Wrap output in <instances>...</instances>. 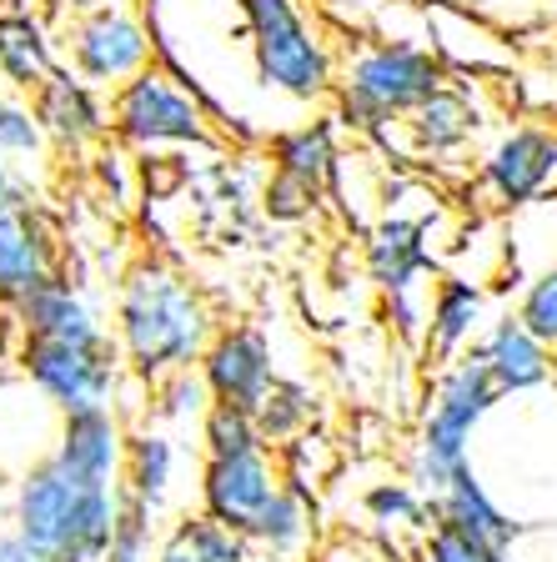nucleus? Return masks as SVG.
I'll list each match as a JSON object with an SVG mask.
<instances>
[{
	"instance_id": "412c9836",
	"label": "nucleus",
	"mask_w": 557,
	"mask_h": 562,
	"mask_svg": "<svg viewBox=\"0 0 557 562\" xmlns=\"http://www.w3.org/2000/svg\"><path fill=\"white\" fill-rule=\"evenodd\" d=\"M60 66L66 60L56 56L46 15L31 11V5L0 11V81L11 86L15 95H35Z\"/></svg>"
},
{
	"instance_id": "9d476101",
	"label": "nucleus",
	"mask_w": 557,
	"mask_h": 562,
	"mask_svg": "<svg viewBox=\"0 0 557 562\" xmlns=\"http://www.w3.org/2000/svg\"><path fill=\"white\" fill-rule=\"evenodd\" d=\"M281 487H287L281 452L252 447V452H236V457H207L197 492H201V513H207L211 522L252 538L261 513L281 497Z\"/></svg>"
},
{
	"instance_id": "4c0bfd02",
	"label": "nucleus",
	"mask_w": 557,
	"mask_h": 562,
	"mask_svg": "<svg viewBox=\"0 0 557 562\" xmlns=\"http://www.w3.org/2000/svg\"><path fill=\"white\" fill-rule=\"evenodd\" d=\"M0 562H56V558L35 538H25L21 527H5V532H0Z\"/></svg>"
},
{
	"instance_id": "7c9ffc66",
	"label": "nucleus",
	"mask_w": 557,
	"mask_h": 562,
	"mask_svg": "<svg viewBox=\"0 0 557 562\" xmlns=\"http://www.w3.org/2000/svg\"><path fill=\"white\" fill-rule=\"evenodd\" d=\"M156 507L136 503V497H126L121 503V522H116V542H111V552H105V562H156Z\"/></svg>"
},
{
	"instance_id": "79ce46f5",
	"label": "nucleus",
	"mask_w": 557,
	"mask_h": 562,
	"mask_svg": "<svg viewBox=\"0 0 557 562\" xmlns=\"http://www.w3.org/2000/svg\"><path fill=\"white\" fill-rule=\"evenodd\" d=\"M141 11H146V15H161V0H141Z\"/></svg>"
},
{
	"instance_id": "2f4dec72",
	"label": "nucleus",
	"mask_w": 557,
	"mask_h": 562,
	"mask_svg": "<svg viewBox=\"0 0 557 562\" xmlns=\"http://www.w3.org/2000/svg\"><path fill=\"white\" fill-rule=\"evenodd\" d=\"M41 151H46V131L35 121V105L21 101L15 91H0V156L25 161Z\"/></svg>"
},
{
	"instance_id": "bb28decb",
	"label": "nucleus",
	"mask_w": 557,
	"mask_h": 562,
	"mask_svg": "<svg viewBox=\"0 0 557 562\" xmlns=\"http://www.w3.org/2000/svg\"><path fill=\"white\" fill-rule=\"evenodd\" d=\"M216 407V397H211L207 376H201V367H186V372H171L161 376V382L152 386V417L156 422H171V427H191L201 417Z\"/></svg>"
},
{
	"instance_id": "2eb2a0df",
	"label": "nucleus",
	"mask_w": 557,
	"mask_h": 562,
	"mask_svg": "<svg viewBox=\"0 0 557 562\" xmlns=\"http://www.w3.org/2000/svg\"><path fill=\"white\" fill-rule=\"evenodd\" d=\"M361 267L382 296L432 292L427 277L437 271V251H432L427 222L402 216V211H382L361 236Z\"/></svg>"
},
{
	"instance_id": "9b49d317",
	"label": "nucleus",
	"mask_w": 557,
	"mask_h": 562,
	"mask_svg": "<svg viewBox=\"0 0 557 562\" xmlns=\"http://www.w3.org/2000/svg\"><path fill=\"white\" fill-rule=\"evenodd\" d=\"M482 126H488L482 101L472 95V86L453 76L437 95H427L412 116L387 126L382 136H397V161H457L467 146H477Z\"/></svg>"
},
{
	"instance_id": "c9c22d12",
	"label": "nucleus",
	"mask_w": 557,
	"mask_h": 562,
	"mask_svg": "<svg viewBox=\"0 0 557 562\" xmlns=\"http://www.w3.org/2000/svg\"><path fill=\"white\" fill-rule=\"evenodd\" d=\"M91 161H96V181H101L105 196H111V187H116V206H131V176H136V171H131L126 156H121L116 146L105 140V146L91 156Z\"/></svg>"
},
{
	"instance_id": "dca6fc26",
	"label": "nucleus",
	"mask_w": 557,
	"mask_h": 562,
	"mask_svg": "<svg viewBox=\"0 0 557 562\" xmlns=\"http://www.w3.org/2000/svg\"><path fill=\"white\" fill-rule=\"evenodd\" d=\"M15 316V331L31 341H70V347H101L116 341L111 322L101 316V306L81 292V281H70V271L51 277L46 286H35L25 302L5 306Z\"/></svg>"
},
{
	"instance_id": "e433bc0d",
	"label": "nucleus",
	"mask_w": 557,
	"mask_h": 562,
	"mask_svg": "<svg viewBox=\"0 0 557 562\" xmlns=\"http://www.w3.org/2000/svg\"><path fill=\"white\" fill-rule=\"evenodd\" d=\"M447 5H463V11H472V15H488L492 25L508 31L512 21L533 15V5H543V0H447Z\"/></svg>"
},
{
	"instance_id": "58836bf2",
	"label": "nucleus",
	"mask_w": 557,
	"mask_h": 562,
	"mask_svg": "<svg viewBox=\"0 0 557 562\" xmlns=\"http://www.w3.org/2000/svg\"><path fill=\"white\" fill-rule=\"evenodd\" d=\"M11 201H35V191H25V176L11 166V156H0V211Z\"/></svg>"
},
{
	"instance_id": "f8f14e48",
	"label": "nucleus",
	"mask_w": 557,
	"mask_h": 562,
	"mask_svg": "<svg viewBox=\"0 0 557 562\" xmlns=\"http://www.w3.org/2000/svg\"><path fill=\"white\" fill-rule=\"evenodd\" d=\"M201 376L221 407L256 412L277 386V347L256 322H221L211 347L201 351Z\"/></svg>"
},
{
	"instance_id": "423d86ee",
	"label": "nucleus",
	"mask_w": 557,
	"mask_h": 562,
	"mask_svg": "<svg viewBox=\"0 0 557 562\" xmlns=\"http://www.w3.org/2000/svg\"><path fill=\"white\" fill-rule=\"evenodd\" d=\"M211 111L191 86H181L166 66L141 70L136 81L111 91V140L141 156L156 151H211L221 146Z\"/></svg>"
},
{
	"instance_id": "a19ab883",
	"label": "nucleus",
	"mask_w": 557,
	"mask_h": 562,
	"mask_svg": "<svg viewBox=\"0 0 557 562\" xmlns=\"http://www.w3.org/2000/svg\"><path fill=\"white\" fill-rule=\"evenodd\" d=\"M56 5H66V11H96V5H111V0H56Z\"/></svg>"
},
{
	"instance_id": "20e7f679",
	"label": "nucleus",
	"mask_w": 557,
	"mask_h": 562,
	"mask_svg": "<svg viewBox=\"0 0 557 562\" xmlns=\"http://www.w3.org/2000/svg\"><path fill=\"white\" fill-rule=\"evenodd\" d=\"M256 81L297 105H322L337 95L342 46L332 41L307 0H236Z\"/></svg>"
},
{
	"instance_id": "5701e85b",
	"label": "nucleus",
	"mask_w": 557,
	"mask_h": 562,
	"mask_svg": "<svg viewBox=\"0 0 557 562\" xmlns=\"http://www.w3.org/2000/svg\"><path fill=\"white\" fill-rule=\"evenodd\" d=\"M176 462H181V452H176L171 432H161V427H131L126 468H121L126 497L161 513L166 497H171V482H176Z\"/></svg>"
},
{
	"instance_id": "a18cd8bd",
	"label": "nucleus",
	"mask_w": 557,
	"mask_h": 562,
	"mask_svg": "<svg viewBox=\"0 0 557 562\" xmlns=\"http://www.w3.org/2000/svg\"><path fill=\"white\" fill-rule=\"evenodd\" d=\"M553 367H557V351H553Z\"/></svg>"
},
{
	"instance_id": "7ed1b4c3",
	"label": "nucleus",
	"mask_w": 557,
	"mask_h": 562,
	"mask_svg": "<svg viewBox=\"0 0 557 562\" xmlns=\"http://www.w3.org/2000/svg\"><path fill=\"white\" fill-rule=\"evenodd\" d=\"M121 503H126L121 482L86 477L70 462H60L56 452H46L15 482L11 522L25 538L41 542L56 562H105V552L116 542Z\"/></svg>"
},
{
	"instance_id": "4be33fe9",
	"label": "nucleus",
	"mask_w": 557,
	"mask_h": 562,
	"mask_svg": "<svg viewBox=\"0 0 557 562\" xmlns=\"http://www.w3.org/2000/svg\"><path fill=\"white\" fill-rule=\"evenodd\" d=\"M342 121L326 111V116L312 121H297V126H281L277 136L267 140V156H271V171H287L297 181H312V187H332L342 161Z\"/></svg>"
},
{
	"instance_id": "72a5a7b5",
	"label": "nucleus",
	"mask_w": 557,
	"mask_h": 562,
	"mask_svg": "<svg viewBox=\"0 0 557 562\" xmlns=\"http://www.w3.org/2000/svg\"><path fill=\"white\" fill-rule=\"evenodd\" d=\"M176 527H181L186 542L201 552V562H252V538H242V532H232V527L211 522L207 513L181 517Z\"/></svg>"
},
{
	"instance_id": "f3484780",
	"label": "nucleus",
	"mask_w": 557,
	"mask_h": 562,
	"mask_svg": "<svg viewBox=\"0 0 557 562\" xmlns=\"http://www.w3.org/2000/svg\"><path fill=\"white\" fill-rule=\"evenodd\" d=\"M488 322H492V312H488V286L482 281L457 277V271L437 277L432 306H427V331H422V347H417L427 372H442L457 357H467L482 341Z\"/></svg>"
},
{
	"instance_id": "c03bdc74",
	"label": "nucleus",
	"mask_w": 557,
	"mask_h": 562,
	"mask_svg": "<svg viewBox=\"0 0 557 562\" xmlns=\"http://www.w3.org/2000/svg\"><path fill=\"white\" fill-rule=\"evenodd\" d=\"M543 5H547V11H557V0H543Z\"/></svg>"
},
{
	"instance_id": "b1692460",
	"label": "nucleus",
	"mask_w": 557,
	"mask_h": 562,
	"mask_svg": "<svg viewBox=\"0 0 557 562\" xmlns=\"http://www.w3.org/2000/svg\"><path fill=\"white\" fill-rule=\"evenodd\" d=\"M316 542V497L312 492H297L287 482L281 487V497L261 513V522H256L252 532V548L271 552V558L291 562V558H302L307 548Z\"/></svg>"
},
{
	"instance_id": "f03ea898",
	"label": "nucleus",
	"mask_w": 557,
	"mask_h": 562,
	"mask_svg": "<svg viewBox=\"0 0 557 562\" xmlns=\"http://www.w3.org/2000/svg\"><path fill=\"white\" fill-rule=\"evenodd\" d=\"M447 81H453L447 60L417 35H347L332 116L352 136L377 140L387 126L406 121Z\"/></svg>"
},
{
	"instance_id": "f704fd0d",
	"label": "nucleus",
	"mask_w": 557,
	"mask_h": 562,
	"mask_svg": "<svg viewBox=\"0 0 557 562\" xmlns=\"http://www.w3.org/2000/svg\"><path fill=\"white\" fill-rule=\"evenodd\" d=\"M427 306L432 292H402V296H382V312L392 322V331L412 347H422V331H427Z\"/></svg>"
},
{
	"instance_id": "ddd939ff",
	"label": "nucleus",
	"mask_w": 557,
	"mask_h": 562,
	"mask_svg": "<svg viewBox=\"0 0 557 562\" xmlns=\"http://www.w3.org/2000/svg\"><path fill=\"white\" fill-rule=\"evenodd\" d=\"M66 271L60 232L35 201H11L0 211V306H15Z\"/></svg>"
},
{
	"instance_id": "6ab92c4d",
	"label": "nucleus",
	"mask_w": 557,
	"mask_h": 562,
	"mask_svg": "<svg viewBox=\"0 0 557 562\" xmlns=\"http://www.w3.org/2000/svg\"><path fill=\"white\" fill-rule=\"evenodd\" d=\"M126 442H131V427L121 417V407H86V412H66L60 417V432L51 452L60 462H70L76 472H86V477L121 482Z\"/></svg>"
},
{
	"instance_id": "a878e982",
	"label": "nucleus",
	"mask_w": 557,
	"mask_h": 562,
	"mask_svg": "<svg viewBox=\"0 0 557 562\" xmlns=\"http://www.w3.org/2000/svg\"><path fill=\"white\" fill-rule=\"evenodd\" d=\"M361 513H367V522L377 527V532H392V538H402V532H427L432 497H422V492L402 477H382L361 492Z\"/></svg>"
},
{
	"instance_id": "473e14b6",
	"label": "nucleus",
	"mask_w": 557,
	"mask_h": 562,
	"mask_svg": "<svg viewBox=\"0 0 557 562\" xmlns=\"http://www.w3.org/2000/svg\"><path fill=\"white\" fill-rule=\"evenodd\" d=\"M417 562H512V552L488 548V542L467 538V532H457L447 522H432L417 542Z\"/></svg>"
},
{
	"instance_id": "ea45409f",
	"label": "nucleus",
	"mask_w": 557,
	"mask_h": 562,
	"mask_svg": "<svg viewBox=\"0 0 557 562\" xmlns=\"http://www.w3.org/2000/svg\"><path fill=\"white\" fill-rule=\"evenodd\" d=\"M156 562H201V552L186 542L181 527H171V532L161 538V548H156Z\"/></svg>"
},
{
	"instance_id": "aec40b11",
	"label": "nucleus",
	"mask_w": 557,
	"mask_h": 562,
	"mask_svg": "<svg viewBox=\"0 0 557 562\" xmlns=\"http://www.w3.org/2000/svg\"><path fill=\"white\" fill-rule=\"evenodd\" d=\"M432 517L447 522V527H457V532H467V538L488 542V548H498V552H512L517 538H523V522L492 497L488 482L472 472V462H467V468L432 497Z\"/></svg>"
},
{
	"instance_id": "cd10ccee",
	"label": "nucleus",
	"mask_w": 557,
	"mask_h": 562,
	"mask_svg": "<svg viewBox=\"0 0 557 562\" xmlns=\"http://www.w3.org/2000/svg\"><path fill=\"white\" fill-rule=\"evenodd\" d=\"M322 201H326L322 187L297 181V176H287V171H271L267 187H261V216L277 226H302L322 211Z\"/></svg>"
},
{
	"instance_id": "39448f33",
	"label": "nucleus",
	"mask_w": 557,
	"mask_h": 562,
	"mask_svg": "<svg viewBox=\"0 0 557 562\" xmlns=\"http://www.w3.org/2000/svg\"><path fill=\"white\" fill-rule=\"evenodd\" d=\"M498 402H502L498 382L472 351L457 357L453 367L432 372L427 407H422L417 437H412V452H406V482L422 497H437L472 462V437L482 432V422L492 417Z\"/></svg>"
},
{
	"instance_id": "1a4fd4ad",
	"label": "nucleus",
	"mask_w": 557,
	"mask_h": 562,
	"mask_svg": "<svg viewBox=\"0 0 557 562\" xmlns=\"http://www.w3.org/2000/svg\"><path fill=\"white\" fill-rule=\"evenodd\" d=\"M472 191L488 211H523L557 191V126L517 121L477 151Z\"/></svg>"
},
{
	"instance_id": "c756f323",
	"label": "nucleus",
	"mask_w": 557,
	"mask_h": 562,
	"mask_svg": "<svg viewBox=\"0 0 557 562\" xmlns=\"http://www.w3.org/2000/svg\"><path fill=\"white\" fill-rule=\"evenodd\" d=\"M517 322H523L533 337H543L547 347L557 351V267H543L523 281V292H517Z\"/></svg>"
},
{
	"instance_id": "393cba45",
	"label": "nucleus",
	"mask_w": 557,
	"mask_h": 562,
	"mask_svg": "<svg viewBox=\"0 0 557 562\" xmlns=\"http://www.w3.org/2000/svg\"><path fill=\"white\" fill-rule=\"evenodd\" d=\"M312 422H316V392L302 376H277L267 402L256 407V427H261V442H267L271 452H281V447H291L297 437H307Z\"/></svg>"
},
{
	"instance_id": "c85d7f7f",
	"label": "nucleus",
	"mask_w": 557,
	"mask_h": 562,
	"mask_svg": "<svg viewBox=\"0 0 557 562\" xmlns=\"http://www.w3.org/2000/svg\"><path fill=\"white\" fill-rule=\"evenodd\" d=\"M201 447L207 457H236V452H252V447H267L261 442V427H256V412L242 407H211L201 417Z\"/></svg>"
},
{
	"instance_id": "4468645a",
	"label": "nucleus",
	"mask_w": 557,
	"mask_h": 562,
	"mask_svg": "<svg viewBox=\"0 0 557 562\" xmlns=\"http://www.w3.org/2000/svg\"><path fill=\"white\" fill-rule=\"evenodd\" d=\"M31 105L41 131H46V146H56L60 156H96L111 140V101L91 81H81L70 66H60L31 95Z\"/></svg>"
},
{
	"instance_id": "0eeeda50",
	"label": "nucleus",
	"mask_w": 557,
	"mask_h": 562,
	"mask_svg": "<svg viewBox=\"0 0 557 562\" xmlns=\"http://www.w3.org/2000/svg\"><path fill=\"white\" fill-rule=\"evenodd\" d=\"M60 41H66V66L105 95L156 66V25L141 11V0H111L96 11H76Z\"/></svg>"
},
{
	"instance_id": "6e6552de",
	"label": "nucleus",
	"mask_w": 557,
	"mask_h": 562,
	"mask_svg": "<svg viewBox=\"0 0 557 562\" xmlns=\"http://www.w3.org/2000/svg\"><path fill=\"white\" fill-rule=\"evenodd\" d=\"M15 367L21 376L66 417L86 407H116L121 386H126V357L116 341L101 347H70V341H15Z\"/></svg>"
},
{
	"instance_id": "a211bd4d",
	"label": "nucleus",
	"mask_w": 557,
	"mask_h": 562,
	"mask_svg": "<svg viewBox=\"0 0 557 562\" xmlns=\"http://www.w3.org/2000/svg\"><path fill=\"white\" fill-rule=\"evenodd\" d=\"M472 357L488 367V376L498 382L502 397H527V392H543L547 382H557L553 367V347L543 337L517 322V312H502L488 322L482 341L472 347Z\"/></svg>"
},
{
	"instance_id": "37998d69",
	"label": "nucleus",
	"mask_w": 557,
	"mask_h": 562,
	"mask_svg": "<svg viewBox=\"0 0 557 562\" xmlns=\"http://www.w3.org/2000/svg\"><path fill=\"white\" fill-rule=\"evenodd\" d=\"M0 386H5V351H0Z\"/></svg>"
},
{
	"instance_id": "f257e3e1",
	"label": "nucleus",
	"mask_w": 557,
	"mask_h": 562,
	"mask_svg": "<svg viewBox=\"0 0 557 562\" xmlns=\"http://www.w3.org/2000/svg\"><path fill=\"white\" fill-rule=\"evenodd\" d=\"M216 327L221 322L211 296L176 261L136 257L121 271L116 302H111V331H116L131 382L156 386L161 376L197 367Z\"/></svg>"
}]
</instances>
